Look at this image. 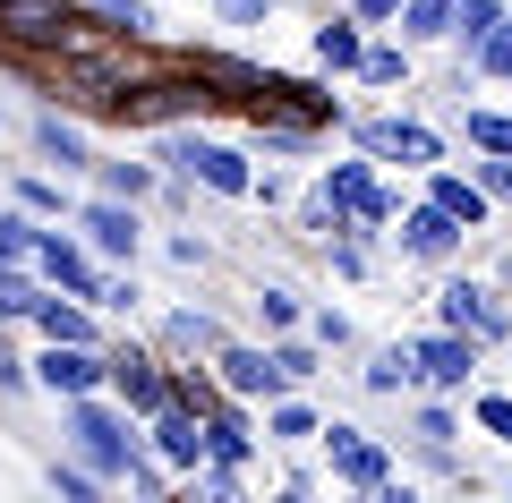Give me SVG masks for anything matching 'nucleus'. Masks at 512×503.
Instances as JSON below:
<instances>
[{"instance_id": "obj_43", "label": "nucleus", "mask_w": 512, "mask_h": 503, "mask_svg": "<svg viewBox=\"0 0 512 503\" xmlns=\"http://www.w3.org/2000/svg\"><path fill=\"white\" fill-rule=\"evenodd\" d=\"M163 256H171V265H180V273H197V265H205V239H197V231H180V239H171Z\"/></svg>"}, {"instance_id": "obj_22", "label": "nucleus", "mask_w": 512, "mask_h": 503, "mask_svg": "<svg viewBox=\"0 0 512 503\" xmlns=\"http://www.w3.org/2000/svg\"><path fill=\"white\" fill-rule=\"evenodd\" d=\"M316 427H325V418H316L299 393H274V401H265V444H316Z\"/></svg>"}, {"instance_id": "obj_24", "label": "nucleus", "mask_w": 512, "mask_h": 503, "mask_svg": "<svg viewBox=\"0 0 512 503\" xmlns=\"http://www.w3.org/2000/svg\"><path fill=\"white\" fill-rule=\"evenodd\" d=\"M470 69H478V77H495V86H512V9L470 43Z\"/></svg>"}, {"instance_id": "obj_4", "label": "nucleus", "mask_w": 512, "mask_h": 503, "mask_svg": "<svg viewBox=\"0 0 512 503\" xmlns=\"http://www.w3.org/2000/svg\"><path fill=\"white\" fill-rule=\"evenodd\" d=\"M26 265H35V282L43 290H69V299H103V256H94L86 248V239H69V231H60V222H43V231H35V248H26Z\"/></svg>"}, {"instance_id": "obj_6", "label": "nucleus", "mask_w": 512, "mask_h": 503, "mask_svg": "<svg viewBox=\"0 0 512 503\" xmlns=\"http://www.w3.org/2000/svg\"><path fill=\"white\" fill-rule=\"evenodd\" d=\"M350 145H359L367 162H402V171H427V162H444V137L427 120H410V111H384V120H350Z\"/></svg>"}, {"instance_id": "obj_44", "label": "nucleus", "mask_w": 512, "mask_h": 503, "mask_svg": "<svg viewBox=\"0 0 512 503\" xmlns=\"http://www.w3.org/2000/svg\"><path fill=\"white\" fill-rule=\"evenodd\" d=\"M393 9H402V0H350V18H359V26H393Z\"/></svg>"}, {"instance_id": "obj_13", "label": "nucleus", "mask_w": 512, "mask_h": 503, "mask_svg": "<svg viewBox=\"0 0 512 503\" xmlns=\"http://www.w3.org/2000/svg\"><path fill=\"white\" fill-rule=\"evenodd\" d=\"M393 222H402V231H393V239H402V256H419V265H453V256L470 248V231H461L444 205H427V197H410Z\"/></svg>"}, {"instance_id": "obj_15", "label": "nucleus", "mask_w": 512, "mask_h": 503, "mask_svg": "<svg viewBox=\"0 0 512 503\" xmlns=\"http://www.w3.org/2000/svg\"><path fill=\"white\" fill-rule=\"evenodd\" d=\"M26 324H35L43 342H111V333H103V307L69 299V290H35V307H26Z\"/></svg>"}, {"instance_id": "obj_38", "label": "nucleus", "mask_w": 512, "mask_h": 503, "mask_svg": "<svg viewBox=\"0 0 512 503\" xmlns=\"http://www.w3.org/2000/svg\"><path fill=\"white\" fill-rule=\"evenodd\" d=\"M265 350H274V367H282L291 384H308V376H316V342H291V333H274Z\"/></svg>"}, {"instance_id": "obj_3", "label": "nucleus", "mask_w": 512, "mask_h": 503, "mask_svg": "<svg viewBox=\"0 0 512 503\" xmlns=\"http://www.w3.org/2000/svg\"><path fill=\"white\" fill-rule=\"evenodd\" d=\"M103 393L120 401L128 418H154L171 401V359L154 342H103Z\"/></svg>"}, {"instance_id": "obj_39", "label": "nucleus", "mask_w": 512, "mask_h": 503, "mask_svg": "<svg viewBox=\"0 0 512 503\" xmlns=\"http://www.w3.org/2000/svg\"><path fill=\"white\" fill-rule=\"evenodd\" d=\"M299 324H308L316 350H350V316H342V307H316V316H299Z\"/></svg>"}, {"instance_id": "obj_19", "label": "nucleus", "mask_w": 512, "mask_h": 503, "mask_svg": "<svg viewBox=\"0 0 512 503\" xmlns=\"http://www.w3.org/2000/svg\"><path fill=\"white\" fill-rule=\"evenodd\" d=\"M0 26L9 35H35V43H60L77 26V9L69 0H0Z\"/></svg>"}, {"instance_id": "obj_41", "label": "nucleus", "mask_w": 512, "mask_h": 503, "mask_svg": "<svg viewBox=\"0 0 512 503\" xmlns=\"http://www.w3.org/2000/svg\"><path fill=\"white\" fill-rule=\"evenodd\" d=\"M470 180L487 188L495 205H512V154H487V162H470Z\"/></svg>"}, {"instance_id": "obj_31", "label": "nucleus", "mask_w": 512, "mask_h": 503, "mask_svg": "<svg viewBox=\"0 0 512 503\" xmlns=\"http://www.w3.org/2000/svg\"><path fill=\"white\" fill-rule=\"evenodd\" d=\"M86 18H103L111 35L137 43V35H154V0H86Z\"/></svg>"}, {"instance_id": "obj_27", "label": "nucleus", "mask_w": 512, "mask_h": 503, "mask_svg": "<svg viewBox=\"0 0 512 503\" xmlns=\"http://www.w3.org/2000/svg\"><path fill=\"white\" fill-rule=\"evenodd\" d=\"M9 197H18L35 222H69V188H60V180H43V171H18V188H9Z\"/></svg>"}, {"instance_id": "obj_5", "label": "nucleus", "mask_w": 512, "mask_h": 503, "mask_svg": "<svg viewBox=\"0 0 512 503\" xmlns=\"http://www.w3.org/2000/svg\"><path fill=\"white\" fill-rule=\"evenodd\" d=\"M410 367H419V393H470L478 367H487V350L470 342V333H453V324H427V333H410Z\"/></svg>"}, {"instance_id": "obj_8", "label": "nucleus", "mask_w": 512, "mask_h": 503, "mask_svg": "<svg viewBox=\"0 0 512 503\" xmlns=\"http://www.w3.org/2000/svg\"><path fill=\"white\" fill-rule=\"evenodd\" d=\"M205 367H214V384H222V393H239V401H274V393H299V384L274 367V350H265V342H231V333H222V342L205 350Z\"/></svg>"}, {"instance_id": "obj_12", "label": "nucleus", "mask_w": 512, "mask_h": 503, "mask_svg": "<svg viewBox=\"0 0 512 503\" xmlns=\"http://www.w3.org/2000/svg\"><path fill=\"white\" fill-rule=\"evenodd\" d=\"M137 427H146V452L171 469V478H188V469L205 461V418L188 410V401H163V410H154V418H137Z\"/></svg>"}, {"instance_id": "obj_21", "label": "nucleus", "mask_w": 512, "mask_h": 503, "mask_svg": "<svg viewBox=\"0 0 512 503\" xmlns=\"http://www.w3.org/2000/svg\"><path fill=\"white\" fill-rule=\"evenodd\" d=\"M94 188H103V197H128V205H146L154 188H163V171H154V162H128V154H94Z\"/></svg>"}, {"instance_id": "obj_37", "label": "nucleus", "mask_w": 512, "mask_h": 503, "mask_svg": "<svg viewBox=\"0 0 512 503\" xmlns=\"http://www.w3.org/2000/svg\"><path fill=\"white\" fill-rule=\"evenodd\" d=\"M325 265L342 273V282H367V239H359V231H342V239H325Z\"/></svg>"}, {"instance_id": "obj_26", "label": "nucleus", "mask_w": 512, "mask_h": 503, "mask_svg": "<svg viewBox=\"0 0 512 503\" xmlns=\"http://www.w3.org/2000/svg\"><path fill=\"white\" fill-rule=\"evenodd\" d=\"M35 265L26 256H0V324H26V307H35Z\"/></svg>"}, {"instance_id": "obj_35", "label": "nucleus", "mask_w": 512, "mask_h": 503, "mask_svg": "<svg viewBox=\"0 0 512 503\" xmlns=\"http://www.w3.org/2000/svg\"><path fill=\"white\" fill-rule=\"evenodd\" d=\"M188 495H205V503H239V469H231V461H197V469H188Z\"/></svg>"}, {"instance_id": "obj_40", "label": "nucleus", "mask_w": 512, "mask_h": 503, "mask_svg": "<svg viewBox=\"0 0 512 503\" xmlns=\"http://www.w3.org/2000/svg\"><path fill=\"white\" fill-rule=\"evenodd\" d=\"M35 231H43V222L26 214V205H9V214H0V256H26V248H35Z\"/></svg>"}, {"instance_id": "obj_9", "label": "nucleus", "mask_w": 512, "mask_h": 503, "mask_svg": "<svg viewBox=\"0 0 512 503\" xmlns=\"http://www.w3.org/2000/svg\"><path fill=\"white\" fill-rule=\"evenodd\" d=\"M316 444H325V469H333L342 486H359V495H376V486L393 478V452H384L367 427H350V418H325Z\"/></svg>"}, {"instance_id": "obj_25", "label": "nucleus", "mask_w": 512, "mask_h": 503, "mask_svg": "<svg viewBox=\"0 0 512 503\" xmlns=\"http://www.w3.org/2000/svg\"><path fill=\"white\" fill-rule=\"evenodd\" d=\"M495 18H504V0H453V18H444V43H453V52L470 60V43L487 35Z\"/></svg>"}, {"instance_id": "obj_36", "label": "nucleus", "mask_w": 512, "mask_h": 503, "mask_svg": "<svg viewBox=\"0 0 512 503\" xmlns=\"http://www.w3.org/2000/svg\"><path fill=\"white\" fill-rule=\"evenodd\" d=\"M461 401H470V418L495 435V444H512V393H478V384H470Z\"/></svg>"}, {"instance_id": "obj_34", "label": "nucleus", "mask_w": 512, "mask_h": 503, "mask_svg": "<svg viewBox=\"0 0 512 503\" xmlns=\"http://www.w3.org/2000/svg\"><path fill=\"white\" fill-rule=\"evenodd\" d=\"M410 435H419V444H453V435H461L453 393H427V401H419V418H410Z\"/></svg>"}, {"instance_id": "obj_45", "label": "nucleus", "mask_w": 512, "mask_h": 503, "mask_svg": "<svg viewBox=\"0 0 512 503\" xmlns=\"http://www.w3.org/2000/svg\"><path fill=\"white\" fill-rule=\"evenodd\" d=\"M0 393H26V359L18 350H0Z\"/></svg>"}, {"instance_id": "obj_33", "label": "nucleus", "mask_w": 512, "mask_h": 503, "mask_svg": "<svg viewBox=\"0 0 512 503\" xmlns=\"http://www.w3.org/2000/svg\"><path fill=\"white\" fill-rule=\"evenodd\" d=\"M350 77H359V86H402V77H410V52H402V43H367Z\"/></svg>"}, {"instance_id": "obj_23", "label": "nucleus", "mask_w": 512, "mask_h": 503, "mask_svg": "<svg viewBox=\"0 0 512 503\" xmlns=\"http://www.w3.org/2000/svg\"><path fill=\"white\" fill-rule=\"evenodd\" d=\"M359 384H367V393H419V367H410V342H384L376 359L359 367Z\"/></svg>"}, {"instance_id": "obj_20", "label": "nucleus", "mask_w": 512, "mask_h": 503, "mask_svg": "<svg viewBox=\"0 0 512 503\" xmlns=\"http://www.w3.org/2000/svg\"><path fill=\"white\" fill-rule=\"evenodd\" d=\"M359 52H367V35H359V18H350V9H342V18H325V26L308 35V60H316V69H333V77L359 69Z\"/></svg>"}, {"instance_id": "obj_28", "label": "nucleus", "mask_w": 512, "mask_h": 503, "mask_svg": "<svg viewBox=\"0 0 512 503\" xmlns=\"http://www.w3.org/2000/svg\"><path fill=\"white\" fill-rule=\"evenodd\" d=\"M43 486H52V495H69V503H94V495H111V486L94 478V469L77 461V452H52V469H43Z\"/></svg>"}, {"instance_id": "obj_2", "label": "nucleus", "mask_w": 512, "mask_h": 503, "mask_svg": "<svg viewBox=\"0 0 512 503\" xmlns=\"http://www.w3.org/2000/svg\"><path fill=\"white\" fill-rule=\"evenodd\" d=\"M154 171H171V180L205 188V197H231L248 205V180H256V154L231 137H205V128H171L163 145H154Z\"/></svg>"}, {"instance_id": "obj_11", "label": "nucleus", "mask_w": 512, "mask_h": 503, "mask_svg": "<svg viewBox=\"0 0 512 503\" xmlns=\"http://www.w3.org/2000/svg\"><path fill=\"white\" fill-rule=\"evenodd\" d=\"M436 324H453V333H470L478 350H495V342L512 333L504 299H495L487 282H444V290H436Z\"/></svg>"}, {"instance_id": "obj_29", "label": "nucleus", "mask_w": 512, "mask_h": 503, "mask_svg": "<svg viewBox=\"0 0 512 503\" xmlns=\"http://www.w3.org/2000/svg\"><path fill=\"white\" fill-rule=\"evenodd\" d=\"M299 316H308V307H299L291 282H265V290H256V324H265V342H274V333H299Z\"/></svg>"}, {"instance_id": "obj_1", "label": "nucleus", "mask_w": 512, "mask_h": 503, "mask_svg": "<svg viewBox=\"0 0 512 503\" xmlns=\"http://www.w3.org/2000/svg\"><path fill=\"white\" fill-rule=\"evenodd\" d=\"M60 452H77L103 486H120L128 461L146 452V427H137L111 393H69V401H60Z\"/></svg>"}, {"instance_id": "obj_7", "label": "nucleus", "mask_w": 512, "mask_h": 503, "mask_svg": "<svg viewBox=\"0 0 512 503\" xmlns=\"http://www.w3.org/2000/svg\"><path fill=\"white\" fill-rule=\"evenodd\" d=\"M69 222L86 231V248L103 256V265H137V248H146V214L128 197H103V188H94L86 205H69Z\"/></svg>"}, {"instance_id": "obj_16", "label": "nucleus", "mask_w": 512, "mask_h": 503, "mask_svg": "<svg viewBox=\"0 0 512 503\" xmlns=\"http://www.w3.org/2000/svg\"><path fill=\"white\" fill-rule=\"evenodd\" d=\"M427 205H444V214L461 222V231H487V214H495V197L470 180V171H444V162H427Z\"/></svg>"}, {"instance_id": "obj_17", "label": "nucleus", "mask_w": 512, "mask_h": 503, "mask_svg": "<svg viewBox=\"0 0 512 503\" xmlns=\"http://www.w3.org/2000/svg\"><path fill=\"white\" fill-rule=\"evenodd\" d=\"M214 342H222V316H205V307H171V316L154 324V350H163V359H205Z\"/></svg>"}, {"instance_id": "obj_42", "label": "nucleus", "mask_w": 512, "mask_h": 503, "mask_svg": "<svg viewBox=\"0 0 512 503\" xmlns=\"http://www.w3.org/2000/svg\"><path fill=\"white\" fill-rule=\"evenodd\" d=\"M222 9V26H239V35H248V26H265V9H274V0H214Z\"/></svg>"}, {"instance_id": "obj_18", "label": "nucleus", "mask_w": 512, "mask_h": 503, "mask_svg": "<svg viewBox=\"0 0 512 503\" xmlns=\"http://www.w3.org/2000/svg\"><path fill=\"white\" fill-rule=\"evenodd\" d=\"M35 154L60 162V171H94V137L77 120H60V111H35Z\"/></svg>"}, {"instance_id": "obj_14", "label": "nucleus", "mask_w": 512, "mask_h": 503, "mask_svg": "<svg viewBox=\"0 0 512 503\" xmlns=\"http://www.w3.org/2000/svg\"><path fill=\"white\" fill-rule=\"evenodd\" d=\"M197 418H205V461H231V469H248V461H256V401L214 393Z\"/></svg>"}, {"instance_id": "obj_30", "label": "nucleus", "mask_w": 512, "mask_h": 503, "mask_svg": "<svg viewBox=\"0 0 512 503\" xmlns=\"http://www.w3.org/2000/svg\"><path fill=\"white\" fill-rule=\"evenodd\" d=\"M461 145H478V154H512V111H461Z\"/></svg>"}, {"instance_id": "obj_32", "label": "nucleus", "mask_w": 512, "mask_h": 503, "mask_svg": "<svg viewBox=\"0 0 512 503\" xmlns=\"http://www.w3.org/2000/svg\"><path fill=\"white\" fill-rule=\"evenodd\" d=\"M444 18H453V0H402L393 9V26H402V43H436Z\"/></svg>"}, {"instance_id": "obj_10", "label": "nucleus", "mask_w": 512, "mask_h": 503, "mask_svg": "<svg viewBox=\"0 0 512 503\" xmlns=\"http://www.w3.org/2000/svg\"><path fill=\"white\" fill-rule=\"evenodd\" d=\"M26 384H43L52 401L103 393V342H43L35 359H26Z\"/></svg>"}]
</instances>
